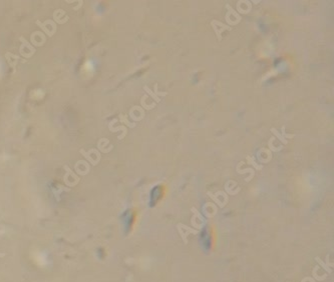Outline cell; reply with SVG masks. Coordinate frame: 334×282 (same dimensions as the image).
<instances>
[{
	"mask_svg": "<svg viewBox=\"0 0 334 282\" xmlns=\"http://www.w3.org/2000/svg\"><path fill=\"white\" fill-rule=\"evenodd\" d=\"M3 256H5V254H4V253H2V254L0 253V257H3Z\"/></svg>",
	"mask_w": 334,
	"mask_h": 282,
	"instance_id": "1",
	"label": "cell"
}]
</instances>
